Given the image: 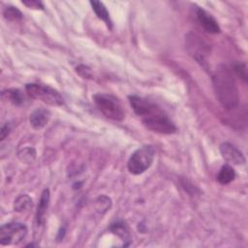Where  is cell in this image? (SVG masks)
Returning a JSON list of instances; mask_svg holds the SVG:
<instances>
[{
	"instance_id": "cell-20",
	"label": "cell",
	"mask_w": 248,
	"mask_h": 248,
	"mask_svg": "<svg viewBox=\"0 0 248 248\" xmlns=\"http://www.w3.org/2000/svg\"><path fill=\"white\" fill-rule=\"evenodd\" d=\"M232 71L237 75V77L239 78H241L244 82H246L247 80V70H246V65L244 63H234L232 65Z\"/></svg>"
},
{
	"instance_id": "cell-9",
	"label": "cell",
	"mask_w": 248,
	"mask_h": 248,
	"mask_svg": "<svg viewBox=\"0 0 248 248\" xmlns=\"http://www.w3.org/2000/svg\"><path fill=\"white\" fill-rule=\"evenodd\" d=\"M220 151L223 158L232 165H244L246 159L243 153L233 144L230 142H223L220 145Z\"/></svg>"
},
{
	"instance_id": "cell-23",
	"label": "cell",
	"mask_w": 248,
	"mask_h": 248,
	"mask_svg": "<svg viewBox=\"0 0 248 248\" xmlns=\"http://www.w3.org/2000/svg\"><path fill=\"white\" fill-rule=\"evenodd\" d=\"M10 131H11V128H10L9 123H6V124H4L1 127V132H0V139H1V140H3L9 135Z\"/></svg>"
},
{
	"instance_id": "cell-3",
	"label": "cell",
	"mask_w": 248,
	"mask_h": 248,
	"mask_svg": "<svg viewBox=\"0 0 248 248\" xmlns=\"http://www.w3.org/2000/svg\"><path fill=\"white\" fill-rule=\"evenodd\" d=\"M93 101L98 109L108 118L121 121L123 120L125 113L123 108L117 98L110 94L97 93L93 96Z\"/></svg>"
},
{
	"instance_id": "cell-6",
	"label": "cell",
	"mask_w": 248,
	"mask_h": 248,
	"mask_svg": "<svg viewBox=\"0 0 248 248\" xmlns=\"http://www.w3.org/2000/svg\"><path fill=\"white\" fill-rule=\"evenodd\" d=\"M27 234V227L24 224L11 222L0 228V244L3 246L18 244Z\"/></svg>"
},
{
	"instance_id": "cell-2",
	"label": "cell",
	"mask_w": 248,
	"mask_h": 248,
	"mask_svg": "<svg viewBox=\"0 0 248 248\" xmlns=\"http://www.w3.org/2000/svg\"><path fill=\"white\" fill-rule=\"evenodd\" d=\"M212 84L218 102L226 109L235 108L238 105V89L231 70L225 66H219L212 76Z\"/></svg>"
},
{
	"instance_id": "cell-1",
	"label": "cell",
	"mask_w": 248,
	"mask_h": 248,
	"mask_svg": "<svg viewBox=\"0 0 248 248\" xmlns=\"http://www.w3.org/2000/svg\"><path fill=\"white\" fill-rule=\"evenodd\" d=\"M128 99L133 110L140 118L142 125L146 129L166 135L173 134L177 131L174 123L157 105L137 95H130Z\"/></svg>"
},
{
	"instance_id": "cell-8",
	"label": "cell",
	"mask_w": 248,
	"mask_h": 248,
	"mask_svg": "<svg viewBox=\"0 0 248 248\" xmlns=\"http://www.w3.org/2000/svg\"><path fill=\"white\" fill-rule=\"evenodd\" d=\"M195 15L200 25L210 34H217L220 32V27L217 20L201 7L195 6Z\"/></svg>"
},
{
	"instance_id": "cell-11",
	"label": "cell",
	"mask_w": 248,
	"mask_h": 248,
	"mask_svg": "<svg viewBox=\"0 0 248 248\" xmlns=\"http://www.w3.org/2000/svg\"><path fill=\"white\" fill-rule=\"evenodd\" d=\"M109 231L117 235L119 238L122 239L123 242H125L123 245L124 246H128L131 242L132 239V235H131V232L130 229L128 227V225L123 222V221H116L113 222L109 225Z\"/></svg>"
},
{
	"instance_id": "cell-19",
	"label": "cell",
	"mask_w": 248,
	"mask_h": 248,
	"mask_svg": "<svg viewBox=\"0 0 248 248\" xmlns=\"http://www.w3.org/2000/svg\"><path fill=\"white\" fill-rule=\"evenodd\" d=\"M3 16L7 20L18 21L22 18L21 12L14 6H7L3 11Z\"/></svg>"
},
{
	"instance_id": "cell-7",
	"label": "cell",
	"mask_w": 248,
	"mask_h": 248,
	"mask_svg": "<svg viewBox=\"0 0 248 248\" xmlns=\"http://www.w3.org/2000/svg\"><path fill=\"white\" fill-rule=\"evenodd\" d=\"M186 48L189 54L200 64L205 63V58L209 54V46L198 34L192 32L187 34Z\"/></svg>"
},
{
	"instance_id": "cell-15",
	"label": "cell",
	"mask_w": 248,
	"mask_h": 248,
	"mask_svg": "<svg viewBox=\"0 0 248 248\" xmlns=\"http://www.w3.org/2000/svg\"><path fill=\"white\" fill-rule=\"evenodd\" d=\"M1 97L4 101H9L10 103L14 105H21L23 103L24 97L22 96V93L18 89H7L4 90L1 94Z\"/></svg>"
},
{
	"instance_id": "cell-17",
	"label": "cell",
	"mask_w": 248,
	"mask_h": 248,
	"mask_svg": "<svg viewBox=\"0 0 248 248\" xmlns=\"http://www.w3.org/2000/svg\"><path fill=\"white\" fill-rule=\"evenodd\" d=\"M17 157L24 164H32L36 159V151L33 147L25 146L18 150Z\"/></svg>"
},
{
	"instance_id": "cell-10",
	"label": "cell",
	"mask_w": 248,
	"mask_h": 248,
	"mask_svg": "<svg viewBox=\"0 0 248 248\" xmlns=\"http://www.w3.org/2000/svg\"><path fill=\"white\" fill-rule=\"evenodd\" d=\"M50 119V112L49 110L44 108H38L33 110L30 114L29 121L31 126L35 130H41L45 128Z\"/></svg>"
},
{
	"instance_id": "cell-13",
	"label": "cell",
	"mask_w": 248,
	"mask_h": 248,
	"mask_svg": "<svg viewBox=\"0 0 248 248\" xmlns=\"http://www.w3.org/2000/svg\"><path fill=\"white\" fill-rule=\"evenodd\" d=\"M90 5H91L95 15L98 16V18L103 20L107 24V26L109 29H111L112 22H111V19L109 16V13L107 10L106 6L100 1H90Z\"/></svg>"
},
{
	"instance_id": "cell-4",
	"label": "cell",
	"mask_w": 248,
	"mask_h": 248,
	"mask_svg": "<svg viewBox=\"0 0 248 248\" xmlns=\"http://www.w3.org/2000/svg\"><path fill=\"white\" fill-rule=\"evenodd\" d=\"M154 156L155 149L150 144L138 148L134 153H132L128 160V170L135 175L144 172L152 165Z\"/></svg>"
},
{
	"instance_id": "cell-16",
	"label": "cell",
	"mask_w": 248,
	"mask_h": 248,
	"mask_svg": "<svg viewBox=\"0 0 248 248\" xmlns=\"http://www.w3.org/2000/svg\"><path fill=\"white\" fill-rule=\"evenodd\" d=\"M32 207V199L28 195L18 196L14 202V209L17 212H22L28 210Z\"/></svg>"
},
{
	"instance_id": "cell-22",
	"label": "cell",
	"mask_w": 248,
	"mask_h": 248,
	"mask_svg": "<svg viewBox=\"0 0 248 248\" xmlns=\"http://www.w3.org/2000/svg\"><path fill=\"white\" fill-rule=\"evenodd\" d=\"M23 5L30 9H36V10H44V5L41 1H36V0H27V1H22L21 2Z\"/></svg>"
},
{
	"instance_id": "cell-5",
	"label": "cell",
	"mask_w": 248,
	"mask_h": 248,
	"mask_svg": "<svg viewBox=\"0 0 248 248\" xmlns=\"http://www.w3.org/2000/svg\"><path fill=\"white\" fill-rule=\"evenodd\" d=\"M25 90L29 97L44 102L49 106H61L64 103L60 93L46 85L38 83H28L25 85Z\"/></svg>"
},
{
	"instance_id": "cell-18",
	"label": "cell",
	"mask_w": 248,
	"mask_h": 248,
	"mask_svg": "<svg viewBox=\"0 0 248 248\" xmlns=\"http://www.w3.org/2000/svg\"><path fill=\"white\" fill-rule=\"evenodd\" d=\"M110 207H111V200L108 197L100 196L96 199V201H95V209L99 213L104 214L108 210H109Z\"/></svg>"
},
{
	"instance_id": "cell-21",
	"label": "cell",
	"mask_w": 248,
	"mask_h": 248,
	"mask_svg": "<svg viewBox=\"0 0 248 248\" xmlns=\"http://www.w3.org/2000/svg\"><path fill=\"white\" fill-rule=\"evenodd\" d=\"M76 71L77 73L81 76L83 78H93V74H92V71L90 68H88L87 66H84V65H78L77 68H76Z\"/></svg>"
},
{
	"instance_id": "cell-14",
	"label": "cell",
	"mask_w": 248,
	"mask_h": 248,
	"mask_svg": "<svg viewBox=\"0 0 248 248\" xmlns=\"http://www.w3.org/2000/svg\"><path fill=\"white\" fill-rule=\"evenodd\" d=\"M235 177V171L232 166L229 164L224 165L217 174V180L220 184H229L231 183Z\"/></svg>"
},
{
	"instance_id": "cell-12",
	"label": "cell",
	"mask_w": 248,
	"mask_h": 248,
	"mask_svg": "<svg viewBox=\"0 0 248 248\" xmlns=\"http://www.w3.org/2000/svg\"><path fill=\"white\" fill-rule=\"evenodd\" d=\"M49 199H50L49 190L47 188H46L42 192L40 202H39V204H38V208H37V211H36V224H37V226H41L43 221H44V216H45V214L46 212V209L48 207V204H49Z\"/></svg>"
}]
</instances>
